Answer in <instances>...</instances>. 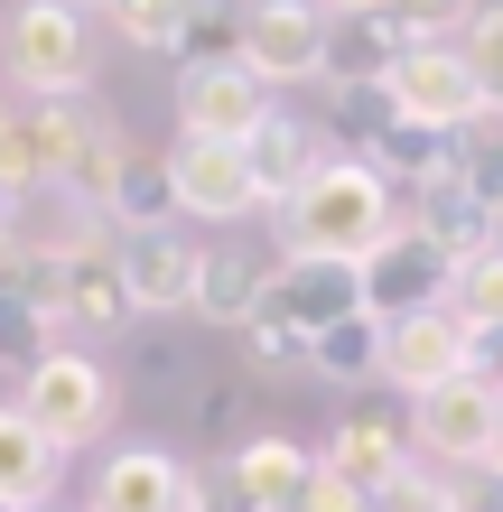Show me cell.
Listing matches in <instances>:
<instances>
[{
    "label": "cell",
    "instance_id": "obj_1",
    "mask_svg": "<svg viewBox=\"0 0 503 512\" xmlns=\"http://www.w3.org/2000/svg\"><path fill=\"white\" fill-rule=\"evenodd\" d=\"M280 224H289V252H317V261H364V252H373L401 215H392V187H382L364 159H327L299 196L280 205Z\"/></svg>",
    "mask_w": 503,
    "mask_h": 512
},
{
    "label": "cell",
    "instance_id": "obj_2",
    "mask_svg": "<svg viewBox=\"0 0 503 512\" xmlns=\"http://www.w3.org/2000/svg\"><path fill=\"white\" fill-rule=\"evenodd\" d=\"M327 0H233V56L261 75V84H308L327 75Z\"/></svg>",
    "mask_w": 503,
    "mask_h": 512
},
{
    "label": "cell",
    "instance_id": "obj_3",
    "mask_svg": "<svg viewBox=\"0 0 503 512\" xmlns=\"http://www.w3.org/2000/svg\"><path fill=\"white\" fill-rule=\"evenodd\" d=\"M0 84H28V103L84 94V19L66 0H19L0 28Z\"/></svg>",
    "mask_w": 503,
    "mask_h": 512
},
{
    "label": "cell",
    "instance_id": "obj_4",
    "mask_svg": "<svg viewBox=\"0 0 503 512\" xmlns=\"http://www.w3.org/2000/svg\"><path fill=\"white\" fill-rule=\"evenodd\" d=\"M354 280H364V317L373 326H392V317H420V308H448V289H457V261L429 243L420 224H392L382 243L354 261Z\"/></svg>",
    "mask_w": 503,
    "mask_h": 512
},
{
    "label": "cell",
    "instance_id": "obj_5",
    "mask_svg": "<svg viewBox=\"0 0 503 512\" xmlns=\"http://www.w3.org/2000/svg\"><path fill=\"white\" fill-rule=\"evenodd\" d=\"M19 419L38 429L56 457L66 447H84V438H103V419H112V373L94 364V354H66L56 345L38 373H28V391H19Z\"/></svg>",
    "mask_w": 503,
    "mask_h": 512
},
{
    "label": "cell",
    "instance_id": "obj_6",
    "mask_svg": "<svg viewBox=\"0 0 503 512\" xmlns=\"http://www.w3.org/2000/svg\"><path fill=\"white\" fill-rule=\"evenodd\" d=\"M382 94H392V112H401L410 131H438V140H457V131H485V122H494V103L476 94V75H466V56H457V47H410Z\"/></svg>",
    "mask_w": 503,
    "mask_h": 512
},
{
    "label": "cell",
    "instance_id": "obj_7",
    "mask_svg": "<svg viewBox=\"0 0 503 512\" xmlns=\"http://www.w3.org/2000/svg\"><path fill=\"white\" fill-rule=\"evenodd\" d=\"M271 84H261L243 56H224V66H196V75H177V140H224V149H243L261 122H271Z\"/></svg>",
    "mask_w": 503,
    "mask_h": 512
},
{
    "label": "cell",
    "instance_id": "obj_8",
    "mask_svg": "<svg viewBox=\"0 0 503 512\" xmlns=\"http://www.w3.org/2000/svg\"><path fill=\"white\" fill-rule=\"evenodd\" d=\"M466 373H476V326L457 308H420V317L382 326V382H401L410 401H420V391H448Z\"/></svg>",
    "mask_w": 503,
    "mask_h": 512
},
{
    "label": "cell",
    "instance_id": "obj_9",
    "mask_svg": "<svg viewBox=\"0 0 503 512\" xmlns=\"http://www.w3.org/2000/svg\"><path fill=\"white\" fill-rule=\"evenodd\" d=\"M261 317L289 326V336H327V326L364 317V280H354V261H317V252H280L271 270V298H261Z\"/></svg>",
    "mask_w": 503,
    "mask_h": 512
},
{
    "label": "cell",
    "instance_id": "obj_10",
    "mask_svg": "<svg viewBox=\"0 0 503 512\" xmlns=\"http://www.w3.org/2000/svg\"><path fill=\"white\" fill-rule=\"evenodd\" d=\"M84 512H205V475L140 438V447H122V457H103Z\"/></svg>",
    "mask_w": 503,
    "mask_h": 512
},
{
    "label": "cell",
    "instance_id": "obj_11",
    "mask_svg": "<svg viewBox=\"0 0 503 512\" xmlns=\"http://www.w3.org/2000/svg\"><path fill=\"white\" fill-rule=\"evenodd\" d=\"M494 391L485 382H448V391H420L410 401V447L438 466V475H457V466H485V447H494Z\"/></svg>",
    "mask_w": 503,
    "mask_h": 512
},
{
    "label": "cell",
    "instance_id": "obj_12",
    "mask_svg": "<svg viewBox=\"0 0 503 512\" xmlns=\"http://www.w3.org/2000/svg\"><path fill=\"white\" fill-rule=\"evenodd\" d=\"M196 270L205 252L196 243H177V233H122V289H131V317H196Z\"/></svg>",
    "mask_w": 503,
    "mask_h": 512
},
{
    "label": "cell",
    "instance_id": "obj_13",
    "mask_svg": "<svg viewBox=\"0 0 503 512\" xmlns=\"http://www.w3.org/2000/svg\"><path fill=\"white\" fill-rule=\"evenodd\" d=\"M168 177H177V215H196V224H243L252 215V159L243 149H224V140H177L168 149Z\"/></svg>",
    "mask_w": 503,
    "mask_h": 512
},
{
    "label": "cell",
    "instance_id": "obj_14",
    "mask_svg": "<svg viewBox=\"0 0 503 512\" xmlns=\"http://www.w3.org/2000/svg\"><path fill=\"white\" fill-rule=\"evenodd\" d=\"M243 159H252V196H261V205H289L317 168L336 159V149H327V131H317L308 112H271V122L243 140Z\"/></svg>",
    "mask_w": 503,
    "mask_h": 512
},
{
    "label": "cell",
    "instance_id": "obj_15",
    "mask_svg": "<svg viewBox=\"0 0 503 512\" xmlns=\"http://www.w3.org/2000/svg\"><path fill=\"white\" fill-rule=\"evenodd\" d=\"M308 475H317V457L299 438H280V429H252L243 447H224V485L243 494L252 512H299Z\"/></svg>",
    "mask_w": 503,
    "mask_h": 512
},
{
    "label": "cell",
    "instance_id": "obj_16",
    "mask_svg": "<svg viewBox=\"0 0 503 512\" xmlns=\"http://www.w3.org/2000/svg\"><path fill=\"white\" fill-rule=\"evenodd\" d=\"M271 270H280L271 252H252V243H215V252H205V270H196V317L243 336V326L261 317V298H271Z\"/></svg>",
    "mask_w": 503,
    "mask_h": 512
},
{
    "label": "cell",
    "instance_id": "obj_17",
    "mask_svg": "<svg viewBox=\"0 0 503 512\" xmlns=\"http://www.w3.org/2000/svg\"><path fill=\"white\" fill-rule=\"evenodd\" d=\"M401 224H420L429 243L457 261V270H466V261H485V252H503V215H485V205L457 187V168L438 177L429 196H410V215H401Z\"/></svg>",
    "mask_w": 503,
    "mask_h": 512
},
{
    "label": "cell",
    "instance_id": "obj_18",
    "mask_svg": "<svg viewBox=\"0 0 503 512\" xmlns=\"http://www.w3.org/2000/svg\"><path fill=\"white\" fill-rule=\"evenodd\" d=\"M56 317L75 326H131V289H122V252H103V233L84 252L56 261Z\"/></svg>",
    "mask_w": 503,
    "mask_h": 512
},
{
    "label": "cell",
    "instance_id": "obj_19",
    "mask_svg": "<svg viewBox=\"0 0 503 512\" xmlns=\"http://www.w3.org/2000/svg\"><path fill=\"white\" fill-rule=\"evenodd\" d=\"M317 466H327V475H345V485H354V494L373 503V494L392 485V475H401L410 457H401V429H392V419H382V410H354L345 429L327 438V457H317Z\"/></svg>",
    "mask_w": 503,
    "mask_h": 512
},
{
    "label": "cell",
    "instance_id": "obj_20",
    "mask_svg": "<svg viewBox=\"0 0 503 512\" xmlns=\"http://www.w3.org/2000/svg\"><path fill=\"white\" fill-rule=\"evenodd\" d=\"M56 475H66V457L19 419V401L0 410V503L10 512H47V494H56Z\"/></svg>",
    "mask_w": 503,
    "mask_h": 512
},
{
    "label": "cell",
    "instance_id": "obj_21",
    "mask_svg": "<svg viewBox=\"0 0 503 512\" xmlns=\"http://www.w3.org/2000/svg\"><path fill=\"white\" fill-rule=\"evenodd\" d=\"M103 215L122 224V233H168V224H177V177H168V159H131V149H122Z\"/></svg>",
    "mask_w": 503,
    "mask_h": 512
},
{
    "label": "cell",
    "instance_id": "obj_22",
    "mask_svg": "<svg viewBox=\"0 0 503 512\" xmlns=\"http://www.w3.org/2000/svg\"><path fill=\"white\" fill-rule=\"evenodd\" d=\"M401 56H410V38H401L382 10H373V19H336V38H327V75H336V84H392Z\"/></svg>",
    "mask_w": 503,
    "mask_h": 512
},
{
    "label": "cell",
    "instance_id": "obj_23",
    "mask_svg": "<svg viewBox=\"0 0 503 512\" xmlns=\"http://www.w3.org/2000/svg\"><path fill=\"white\" fill-rule=\"evenodd\" d=\"M392 122H401V112H392V94H382V84H336V112H327L317 131H327L336 159H373Z\"/></svg>",
    "mask_w": 503,
    "mask_h": 512
},
{
    "label": "cell",
    "instance_id": "obj_24",
    "mask_svg": "<svg viewBox=\"0 0 503 512\" xmlns=\"http://www.w3.org/2000/svg\"><path fill=\"white\" fill-rule=\"evenodd\" d=\"M205 10H224V0H112V28H122L131 47H150V56H177V38H187Z\"/></svg>",
    "mask_w": 503,
    "mask_h": 512
},
{
    "label": "cell",
    "instance_id": "obj_25",
    "mask_svg": "<svg viewBox=\"0 0 503 512\" xmlns=\"http://www.w3.org/2000/svg\"><path fill=\"white\" fill-rule=\"evenodd\" d=\"M308 373H327V382H382V326H373V317L327 326L317 354H308Z\"/></svg>",
    "mask_w": 503,
    "mask_h": 512
},
{
    "label": "cell",
    "instance_id": "obj_26",
    "mask_svg": "<svg viewBox=\"0 0 503 512\" xmlns=\"http://www.w3.org/2000/svg\"><path fill=\"white\" fill-rule=\"evenodd\" d=\"M448 308L476 326V336H503V252H485V261H466V270H457Z\"/></svg>",
    "mask_w": 503,
    "mask_h": 512
},
{
    "label": "cell",
    "instance_id": "obj_27",
    "mask_svg": "<svg viewBox=\"0 0 503 512\" xmlns=\"http://www.w3.org/2000/svg\"><path fill=\"white\" fill-rule=\"evenodd\" d=\"M382 19H392L410 47H448V28L476 19V0H382Z\"/></svg>",
    "mask_w": 503,
    "mask_h": 512
},
{
    "label": "cell",
    "instance_id": "obj_28",
    "mask_svg": "<svg viewBox=\"0 0 503 512\" xmlns=\"http://www.w3.org/2000/svg\"><path fill=\"white\" fill-rule=\"evenodd\" d=\"M457 187L485 205V215H503V131L485 122L476 140H457Z\"/></svg>",
    "mask_w": 503,
    "mask_h": 512
},
{
    "label": "cell",
    "instance_id": "obj_29",
    "mask_svg": "<svg viewBox=\"0 0 503 512\" xmlns=\"http://www.w3.org/2000/svg\"><path fill=\"white\" fill-rule=\"evenodd\" d=\"M466 75H476V94L503 112V0H494V10H476V19H466Z\"/></svg>",
    "mask_w": 503,
    "mask_h": 512
},
{
    "label": "cell",
    "instance_id": "obj_30",
    "mask_svg": "<svg viewBox=\"0 0 503 512\" xmlns=\"http://www.w3.org/2000/svg\"><path fill=\"white\" fill-rule=\"evenodd\" d=\"M243 354H252V373H308V336H289V326H271V317H252L243 326Z\"/></svg>",
    "mask_w": 503,
    "mask_h": 512
},
{
    "label": "cell",
    "instance_id": "obj_31",
    "mask_svg": "<svg viewBox=\"0 0 503 512\" xmlns=\"http://www.w3.org/2000/svg\"><path fill=\"white\" fill-rule=\"evenodd\" d=\"M373 512H448V475H429V466H401L392 485L373 494Z\"/></svg>",
    "mask_w": 503,
    "mask_h": 512
},
{
    "label": "cell",
    "instance_id": "obj_32",
    "mask_svg": "<svg viewBox=\"0 0 503 512\" xmlns=\"http://www.w3.org/2000/svg\"><path fill=\"white\" fill-rule=\"evenodd\" d=\"M243 391H252V373H243V382H205V401H196V429L243 447V438H252V429H243Z\"/></svg>",
    "mask_w": 503,
    "mask_h": 512
},
{
    "label": "cell",
    "instance_id": "obj_33",
    "mask_svg": "<svg viewBox=\"0 0 503 512\" xmlns=\"http://www.w3.org/2000/svg\"><path fill=\"white\" fill-rule=\"evenodd\" d=\"M448 512H503V466H457L448 475Z\"/></svg>",
    "mask_w": 503,
    "mask_h": 512
},
{
    "label": "cell",
    "instance_id": "obj_34",
    "mask_svg": "<svg viewBox=\"0 0 503 512\" xmlns=\"http://www.w3.org/2000/svg\"><path fill=\"white\" fill-rule=\"evenodd\" d=\"M382 0H327V19H373Z\"/></svg>",
    "mask_w": 503,
    "mask_h": 512
},
{
    "label": "cell",
    "instance_id": "obj_35",
    "mask_svg": "<svg viewBox=\"0 0 503 512\" xmlns=\"http://www.w3.org/2000/svg\"><path fill=\"white\" fill-rule=\"evenodd\" d=\"M10 112H19V94H10V84H0V149H10Z\"/></svg>",
    "mask_w": 503,
    "mask_h": 512
},
{
    "label": "cell",
    "instance_id": "obj_36",
    "mask_svg": "<svg viewBox=\"0 0 503 512\" xmlns=\"http://www.w3.org/2000/svg\"><path fill=\"white\" fill-rule=\"evenodd\" d=\"M485 466H503V410H494V447H485Z\"/></svg>",
    "mask_w": 503,
    "mask_h": 512
},
{
    "label": "cell",
    "instance_id": "obj_37",
    "mask_svg": "<svg viewBox=\"0 0 503 512\" xmlns=\"http://www.w3.org/2000/svg\"><path fill=\"white\" fill-rule=\"evenodd\" d=\"M66 10H75V19H84V10H112V0H66Z\"/></svg>",
    "mask_w": 503,
    "mask_h": 512
},
{
    "label": "cell",
    "instance_id": "obj_38",
    "mask_svg": "<svg viewBox=\"0 0 503 512\" xmlns=\"http://www.w3.org/2000/svg\"><path fill=\"white\" fill-rule=\"evenodd\" d=\"M0 243H10V205H0Z\"/></svg>",
    "mask_w": 503,
    "mask_h": 512
},
{
    "label": "cell",
    "instance_id": "obj_39",
    "mask_svg": "<svg viewBox=\"0 0 503 512\" xmlns=\"http://www.w3.org/2000/svg\"><path fill=\"white\" fill-rule=\"evenodd\" d=\"M0 512H10V503H0Z\"/></svg>",
    "mask_w": 503,
    "mask_h": 512
}]
</instances>
